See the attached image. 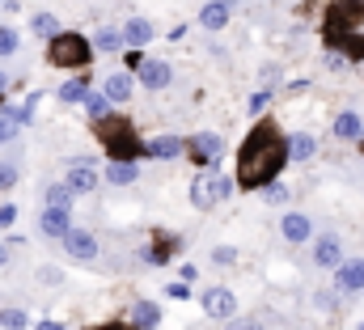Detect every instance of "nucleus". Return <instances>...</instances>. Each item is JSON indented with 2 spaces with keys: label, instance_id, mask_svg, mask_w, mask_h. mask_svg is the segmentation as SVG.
Returning a JSON list of instances; mask_svg holds the SVG:
<instances>
[{
  "label": "nucleus",
  "instance_id": "nucleus-1",
  "mask_svg": "<svg viewBox=\"0 0 364 330\" xmlns=\"http://www.w3.org/2000/svg\"><path fill=\"white\" fill-rule=\"evenodd\" d=\"M284 161H288V144L279 140V132H275L272 123H259V127L250 132V140L242 144V157H237V186L263 191L275 174L284 169Z\"/></svg>",
  "mask_w": 364,
  "mask_h": 330
},
{
  "label": "nucleus",
  "instance_id": "nucleus-2",
  "mask_svg": "<svg viewBox=\"0 0 364 330\" xmlns=\"http://www.w3.org/2000/svg\"><path fill=\"white\" fill-rule=\"evenodd\" d=\"M47 60H51L55 68H81V64L90 60V43H85L81 34L60 30V34L51 38V47H47Z\"/></svg>",
  "mask_w": 364,
  "mask_h": 330
},
{
  "label": "nucleus",
  "instance_id": "nucleus-3",
  "mask_svg": "<svg viewBox=\"0 0 364 330\" xmlns=\"http://www.w3.org/2000/svg\"><path fill=\"white\" fill-rule=\"evenodd\" d=\"M229 195H233V178H220V174H199V178L191 182V203H195L199 212H208V208L225 203Z\"/></svg>",
  "mask_w": 364,
  "mask_h": 330
},
{
  "label": "nucleus",
  "instance_id": "nucleus-4",
  "mask_svg": "<svg viewBox=\"0 0 364 330\" xmlns=\"http://www.w3.org/2000/svg\"><path fill=\"white\" fill-rule=\"evenodd\" d=\"M97 136H102V144H106V153H110V157H119V161L136 157L132 123H123V119H102V123H97Z\"/></svg>",
  "mask_w": 364,
  "mask_h": 330
},
{
  "label": "nucleus",
  "instance_id": "nucleus-5",
  "mask_svg": "<svg viewBox=\"0 0 364 330\" xmlns=\"http://www.w3.org/2000/svg\"><path fill=\"white\" fill-rule=\"evenodd\" d=\"M186 149L195 153V161H203V165H216L225 157V140H220L216 132H195V136L186 140Z\"/></svg>",
  "mask_w": 364,
  "mask_h": 330
},
{
  "label": "nucleus",
  "instance_id": "nucleus-6",
  "mask_svg": "<svg viewBox=\"0 0 364 330\" xmlns=\"http://www.w3.org/2000/svg\"><path fill=\"white\" fill-rule=\"evenodd\" d=\"M199 305H203L208 318H225V322L237 314V297H233L229 288H208V292L199 297Z\"/></svg>",
  "mask_w": 364,
  "mask_h": 330
},
{
  "label": "nucleus",
  "instance_id": "nucleus-7",
  "mask_svg": "<svg viewBox=\"0 0 364 330\" xmlns=\"http://www.w3.org/2000/svg\"><path fill=\"white\" fill-rule=\"evenodd\" d=\"M335 288L339 292H364V258H343L335 267Z\"/></svg>",
  "mask_w": 364,
  "mask_h": 330
},
{
  "label": "nucleus",
  "instance_id": "nucleus-8",
  "mask_svg": "<svg viewBox=\"0 0 364 330\" xmlns=\"http://www.w3.org/2000/svg\"><path fill=\"white\" fill-rule=\"evenodd\" d=\"M60 242H64V250H68L73 258H81V262H93V258H97V238L85 233V229H68Z\"/></svg>",
  "mask_w": 364,
  "mask_h": 330
},
{
  "label": "nucleus",
  "instance_id": "nucleus-9",
  "mask_svg": "<svg viewBox=\"0 0 364 330\" xmlns=\"http://www.w3.org/2000/svg\"><path fill=\"white\" fill-rule=\"evenodd\" d=\"M279 233H284V242L301 246V242H309V238H314V220H309L305 212H288V216L279 220Z\"/></svg>",
  "mask_w": 364,
  "mask_h": 330
},
{
  "label": "nucleus",
  "instance_id": "nucleus-10",
  "mask_svg": "<svg viewBox=\"0 0 364 330\" xmlns=\"http://www.w3.org/2000/svg\"><path fill=\"white\" fill-rule=\"evenodd\" d=\"M314 262H318V267H339V262H343V242H339L335 233H322V238L314 242Z\"/></svg>",
  "mask_w": 364,
  "mask_h": 330
},
{
  "label": "nucleus",
  "instance_id": "nucleus-11",
  "mask_svg": "<svg viewBox=\"0 0 364 330\" xmlns=\"http://www.w3.org/2000/svg\"><path fill=\"white\" fill-rule=\"evenodd\" d=\"M170 81H174L170 64H161V60H144V64H140V85H144V89H166Z\"/></svg>",
  "mask_w": 364,
  "mask_h": 330
},
{
  "label": "nucleus",
  "instance_id": "nucleus-12",
  "mask_svg": "<svg viewBox=\"0 0 364 330\" xmlns=\"http://www.w3.org/2000/svg\"><path fill=\"white\" fill-rule=\"evenodd\" d=\"M64 182L73 186V195H90V191H97V169L93 165H68Z\"/></svg>",
  "mask_w": 364,
  "mask_h": 330
},
{
  "label": "nucleus",
  "instance_id": "nucleus-13",
  "mask_svg": "<svg viewBox=\"0 0 364 330\" xmlns=\"http://www.w3.org/2000/svg\"><path fill=\"white\" fill-rule=\"evenodd\" d=\"M182 149H186V140H178V136H157V140H149V157H157V161H174Z\"/></svg>",
  "mask_w": 364,
  "mask_h": 330
},
{
  "label": "nucleus",
  "instance_id": "nucleus-14",
  "mask_svg": "<svg viewBox=\"0 0 364 330\" xmlns=\"http://www.w3.org/2000/svg\"><path fill=\"white\" fill-rule=\"evenodd\" d=\"M102 93H106L114 106L132 102V77H127V73H110V77H106V85H102Z\"/></svg>",
  "mask_w": 364,
  "mask_h": 330
},
{
  "label": "nucleus",
  "instance_id": "nucleus-15",
  "mask_svg": "<svg viewBox=\"0 0 364 330\" xmlns=\"http://www.w3.org/2000/svg\"><path fill=\"white\" fill-rule=\"evenodd\" d=\"M199 26L203 30H225L229 26V0H216L208 9H199Z\"/></svg>",
  "mask_w": 364,
  "mask_h": 330
},
{
  "label": "nucleus",
  "instance_id": "nucleus-16",
  "mask_svg": "<svg viewBox=\"0 0 364 330\" xmlns=\"http://www.w3.org/2000/svg\"><path fill=\"white\" fill-rule=\"evenodd\" d=\"M153 34H157V30H153V21H144V17H132V21L123 26V43H127V47H144Z\"/></svg>",
  "mask_w": 364,
  "mask_h": 330
},
{
  "label": "nucleus",
  "instance_id": "nucleus-17",
  "mask_svg": "<svg viewBox=\"0 0 364 330\" xmlns=\"http://www.w3.org/2000/svg\"><path fill=\"white\" fill-rule=\"evenodd\" d=\"M68 229H73L68 208H47V212H43V233H47V238H64Z\"/></svg>",
  "mask_w": 364,
  "mask_h": 330
},
{
  "label": "nucleus",
  "instance_id": "nucleus-18",
  "mask_svg": "<svg viewBox=\"0 0 364 330\" xmlns=\"http://www.w3.org/2000/svg\"><path fill=\"white\" fill-rule=\"evenodd\" d=\"M136 178H140L136 161H110L106 165V182H110V186H132Z\"/></svg>",
  "mask_w": 364,
  "mask_h": 330
},
{
  "label": "nucleus",
  "instance_id": "nucleus-19",
  "mask_svg": "<svg viewBox=\"0 0 364 330\" xmlns=\"http://www.w3.org/2000/svg\"><path fill=\"white\" fill-rule=\"evenodd\" d=\"M335 136H339V140H360L364 136L360 115H356V110H343V115L335 119Z\"/></svg>",
  "mask_w": 364,
  "mask_h": 330
},
{
  "label": "nucleus",
  "instance_id": "nucleus-20",
  "mask_svg": "<svg viewBox=\"0 0 364 330\" xmlns=\"http://www.w3.org/2000/svg\"><path fill=\"white\" fill-rule=\"evenodd\" d=\"M157 322H161V309H157L153 301H136V305H132V326L153 330Z\"/></svg>",
  "mask_w": 364,
  "mask_h": 330
},
{
  "label": "nucleus",
  "instance_id": "nucleus-21",
  "mask_svg": "<svg viewBox=\"0 0 364 330\" xmlns=\"http://www.w3.org/2000/svg\"><path fill=\"white\" fill-rule=\"evenodd\" d=\"M314 153H318V140H314V136L296 132V136L288 140V161H309Z\"/></svg>",
  "mask_w": 364,
  "mask_h": 330
},
{
  "label": "nucleus",
  "instance_id": "nucleus-22",
  "mask_svg": "<svg viewBox=\"0 0 364 330\" xmlns=\"http://www.w3.org/2000/svg\"><path fill=\"white\" fill-rule=\"evenodd\" d=\"M30 30H34L38 38H55L64 26H60V17H55V13H34V17H30Z\"/></svg>",
  "mask_w": 364,
  "mask_h": 330
},
{
  "label": "nucleus",
  "instance_id": "nucleus-23",
  "mask_svg": "<svg viewBox=\"0 0 364 330\" xmlns=\"http://www.w3.org/2000/svg\"><path fill=\"white\" fill-rule=\"evenodd\" d=\"M43 199H47V208H73V186L68 182H51L43 191Z\"/></svg>",
  "mask_w": 364,
  "mask_h": 330
},
{
  "label": "nucleus",
  "instance_id": "nucleus-24",
  "mask_svg": "<svg viewBox=\"0 0 364 330\" xmlns=\"http://www.w3.org/2000/svg\"><path fill=\"white\" fill-rule=\"evenodd\" d=\"M110 106H114V102H110L106 93H85V110H90L93 123H102V119L110 115Z\"/></svg>",
  "mask_w": 364,
  "mask_h": 330
},
{
  "label": "nucleus",
  "instance_id": "nucleus-25",
  "mask_svg": "<svg viewBox=\"0 0 364 330\" xmlns=\"http://www.w3.org/2000/svg\"><path fill=\"white\" fill-rule=\"evenodd\" d=\"M263 199H267V203H288V199H292V186L279 182V178H272V182L263 186Z\"/></svg>",
  "mask_w": 364,
  "mask_h": 330
},
{
  "label": "nucleus",
  "instance_id": "nucleus-26",
  "mask_svg": "<svg viewBox=\"0 0 364 330\" xmlns=\"http://www.w3.org/2000/svg\"><path fill=\"white\" fill-rule=\"evenodd\" d=\"M26 326H30V318L21 309H0V330H26Z\"/></svg>",
  "mask_w": 364,
  "mask_h": 330
},
{
  "label": "nucleus",
  "instance_id": "nucleus-27",
  "mask_svg": "<svg viewBox=\"0 0 364 330\" xmlns=\"http://www.w3.org/2000/svg\"><path fill=\"white\" fill-rule=\"evenodd\" d=\"M85 93H90L85 81H64L60 85V97H64V102H85Z\"/></svg>",
  "mask_w": 364,
  "mask_h": 330
},
{
  "label": "nucleus",
  "instance_id": "nucleus-28",
  "mask_svg": "<svg viewBox=\"0 0 364 330\" xmlns=\"http://www.w3.org/2000/svg\"><path fill=\"white\" fill-rule=\"evenodd\" d=\"M331 17H364V0H335Z\"/></svg>",
  "mask_w": 364,
  "mask_h": 330
},
{
  "label": "nucleus",
  "instance_id": "nucleus-29",
  "mask_svg": "<svg viewBox=\"0 0 364 330\" xmlns=\"http://www.w3.org/2000/svg\"><path fill=\"white\" fill-rule=\"evenodd\" d=\"M119 47H123L119 30H97V51H119Z\"/></svg>",
  "mask_w": 364,
  "mask_h": 330
},
{
  "label": "nucleus",
  "instance_id": "nucleus-30",
  "mask_svg": "<svg viewBox=\"0 0 364 330\" xmlns=\"http://www.w3.org/2000/svg\"><path fill=\"white\" fill-rule=\"evenodd\" d=\"M17 178H21V169L13 161H0V191H9V186H17Z\"/></svg>",
  "mask_w": 364,
  "mask_h": 330
},
{
  "label": "nucleus",
  "instance_id": "nucleus-31",
  "mask_svg": "<svg viewBox=\"0 0 364 330\" xmlns=\"http://www.w3.org/2000/svg\"><path fill=\"white\" fill-rule=\"evenodd\" d=\"M212 262H216V267H233V262H237V250L233 246H216L212 250Z\"/></svg>",
  "mask_w": 364,
  "mask_h": 330
},
{
  "label": "nucleus",
  "instance_id": "nucleus-32",
  "mask_svg": "<svg viewBox=\"0 0 364 330\" xmlns=\"http://www.w3.org/2000/svg\"><path fill=\"white\" fill-rule=\"evenodd\" d=\"M13 51H17V30L0 26V55H13Z\"/></svg>",
  "mask_w": 364,
  "mask_h": 330
},
{
  "label": "nucleus",
  "instance_id": "nucleus-33",
  "mask_svg": "<svg viewBox=\"0 0 364 330\" xmlns=\"http://www.w3.org/2000/svg\"><path fill=\"white\" fill-rule=\"evenodd\" d=\"M225 330H263V322H259V318H237V314H233Z\"/></svg>",
  "mask_w": 364,
  "mask_h": 330
},
{
  "label": "nucleus",
  "instance_id": "nucleus-34",
  "mask_svg": "<svg viewBox=\"0 0 364 330\" xmlns=\"http://www.w3.org/2000/svg\"><path fill=\"white\" fill-rule=\"evenodd\" d=\"M17 127H21V123H17V119H9V115H4V119H0V144H9V140H13V136H17Z\"/></svg>",
  "mask_w": 364,
  "mask_h": 330
},
{
  "label": "nucleus",
  "instance_id": "nucleus-35",
  "mask_svg": "<svg viewBox=\"0 0 364 330\" xmlns=\"http://www.w3.org/2000/svg\"><path fill=\"white\" fill-rule=\"evenodd\" d=\"M13 220H17V208L13 203H0V229H9Z\"/></svg>",
  "mask_w": 364,
  "mask_h": 330
},
{
  "label": "nucleus",
  "instance_id": "nucleus-36",
  "mask_svg": "<svg viewBox=\"0 0 364 330\" xmlns=\"http://www.w3.org/2000/svg\"><path fill=\"white\" fill-rule=\"evenodd\" d=\"M267 102H272V89H263V93H255V97H250V110H255V115H259V110H263V106H267Z\"/></svg>",
  "mask_w": 364,
  "mask_h": 330
},
{
  "label": "nucleus",
  "instance_id": "nucleus-37",
  "mask_svg": "<svg viewBox=\"0 0 364 330\" xmlns=\"http://www.w3.org/2000/svg\"><path fill=\"white\" fill-rule=\"evenodd\" d=\"M68 165H93V169H97V157H90V153H73Z\"/></svg>",
  "mask_w": 364,
  "mask_h": 330
},
{
  "label": "nucleus",
  "instance_id": "nucleus-38",
  "mask_svg": "<svg viewBox=\"0 0 364 330\" xmlns=\"http://www.w3.org/2000/svg\"><path fill=\"white\" fill-rule=\"evenodd\" d=\"M170 297H174V301H186V297H191V288H186V284H170Z\"/></svg>",
  "mask_w": 364,
  "mask_h": 330
},
{
  "label": "nucleus",
  "instance_id": "nucleus-39",
  "mask_svg": "<svg viewBox=\"0 0 364 330\" xmlns=\"http://www.w3.org/2000/svg\"><path fill=\"white\" fill-rule=\"evenodd\" d=\"M34 330H68V326H64V322H38Z\"/></svg>",
  "mask_w": 364,
  "mask_h": 330
},
{
  "label": "nucleus",
  "instance_id": "nucleus-40",
  "mask_svg": "<svg viewBox=\"0 0 364 330\" xmlns=\"http://www.w3.org/2000/svg\"><path fill=\"white\" fill-rule=\"evenodd\" d=\"M97 330H140V326H119V322H110V326H97Z\"/></svg>",
  "mask_w": 364,
  "mask_h": 330
},
{
  "label": "nucleus",
  "instance_id": "nucleus-41",
  "mask_svg": "<svg viewBox=\"0 0 364 330\" xmlns=\"http://www.w3.org/2000/svg\"><path fill=\"white\" fill-rule=\"evenodd\" d=\"M4 262H9V246H4V242H0V267H4Z\"/></svg>",
  "mask_w": 364,
  "mask_h": 330
},
{
  "label": "nucleus",
  "instance_id": "nucleus-42",
  "mask_svg": "<svg viewBox=\"0 0 364 330\" xmlns=\"http://www.w3.org/2000/svg\"><path fill=\"white\" fill-rule=\"evenodd\" d=\"M4 89H9V77H4V73H0V93H4Z\"/></svg>",
  "mask_w": 364,
  "mask_h": 330
}]
</instances>
